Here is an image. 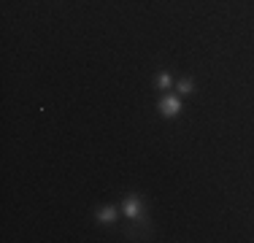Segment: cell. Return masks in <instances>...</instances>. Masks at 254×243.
Segmentation results:
<instances>
[{"label": "cell", "mask_w": 254, "mask_h": 243, "mask_svg": "<svg viewBox=\"0 0 254 243\" xmlns=\"http://www.w3.org/2000/svg\"><path fill=\"white\" fill-rule=\"evenodd\" d=\"M157 111H160V117L162 119H176L179 114H181V100L176 95H162L160 97V103H157Z\"/></svg>", "instance_id": "1"}, {"label": "cell", "mask_w": 254, "mask_h": 243, "mask_svg": "<svg viewBox=\"0 0 254 243\" xmlns=\"http://www.w3.org/2000/svg\"><path fill=\"white\" fill-rule=\"evenodd\" d=\"M154 87L160 89V92H168L171 87H176V81H173V76L168 70H162V73H157V78H154Z\"/></svg>", "instance_id": "4"}, {"label": "cell", "mask_w": 254, "mask_h": 243, "mask_svg": "<svg viewBox=\"0 0 254 243\" xmlns=\"http://www.w3.org/2000/svg\"><path fill=\"white\" fill-rule=\"evenodd\" d=\"M119 216V211L114 208V205H106V208H98V214H95V222L98 224H114Z\"/></svg>", "instance_id": "3"}, {"label": "cell", "mask_w": 254, "mask_h": 243, "mask_svg": "<svg viewBox=\"0 0 254 243\" xmlns=\"http://www.w3.org/2000/svg\"><path fill=\"white\" fill-rule=\"evenodd\" d=\"M122 211L130 222H141L143 219V200L138 197V194H127L125 203H122Z\"/></svg>", "instance_id": "2"}, {"label": "cell", "mask_w": 254, "mask_h": 243, "mask_svg": "<svg viewBox=\"0 0 254 243\" xmlns=\"http://www.w3.org/2000/svg\"><path fill=\"white\" fill-rule=\"evenodd\" d=\"M176 89H179V95H192L195 92V81H192L190 76H184V78L176 81Z\"/></svg>", "instance_id": "5"}]
</instances>
